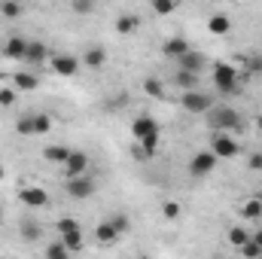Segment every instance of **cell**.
Listing matches in <instances>:
<instances>
[{
	"instance_id": "obj_1",
	"label": "cell",
	"mask_w": 262,
	"mask_h": 259,
	"mask_svg": "<svg viewBox=\"0 0 262 259\" xmlns=\"http://www.w3.org/2000/svg\"><path fill=\"white\" fill-rule=\"evenodd\" d=\"M204 122L210 128H216L220 134H229L232 128H241V113L229 104H213L207 113H204Z\"/></svg>"
},
{
	"instance_id": "obj_2",
	"label": "cell",
	"mask_w": 262,
	"mask_h": 259,
	"mask_svg": "<svg viewBox=\"0 0 262 259\" xmlns=\"http://www.w3.org/2000/svg\"><path fill=\"white\" fill-rule=\"evenodd\" d=\"M210 76H213L216 92H223V95L238 92V76H241V73H238L232 64H223V61H220V64H213V73H210Z\"/></svg>"
},
{
	"instance_id": "obj_3",
	"label": "cell",
	"mask_w": 262,
	"mask_h": 259,
	"mask_svg": "<svg viewBox=\"0 0 262 259\" xmlns=\"http://www.w3.org/2000/svg\"><path fill=\"white\" fill-rule=\"evenodd\" d=\"M180 107L186 110V113H192V116H204L210 107H213V98L210 95H204V92H183L180 95Z\"/></svg>"
},
{
	"instance_id": "obj_4",
	"label": "cell",
	"mask_w": 262,
	"mask_h": 259,
	"mask_svg": "<svg viewBox=\"0 0 262 259\" xmlns=\"http://www.w3.org/2000/svg\"><path fill=\"white\" fill-rule=\"evenodd\" d=\"M216 156L210 153V149H198L195 156L189 159V174L192 177H207V174H213L216 171Z\"/></svg>"
},
{
	"instance_id": "obj_5",
	"label": "cell",
	"mask_w": 262,
	"mask_h": 259,
	"mask_svg": "<svg viewBox=\"0 0 262 259\" xmlns=\"http://www.w3.org/2000/svg\"><path fill=\"white\" fill-rule=\"evenodd\" d=\"M210 153H213L216 159H235V156L241 153V146H238V140H235L232 134H216V137L210 140Z\"/></svg>"
},
{
	"instance_id": "obj_6",
	"label": "cell",
	"mask_w": 262,
	"mask_h": 259,
	"mask_svg": "<svg viewBox=\"0 0 262 259\" xmlns=\"http://www.w3.org/2000/svg\"><path fill=\"white\" fill-rule=\"evenodd\" d=\"M89 165H92V162H89V156H85L82 149H73V153H70V159L64 162V177H67V180L85 177V174H89Z\"/></svg>"
},
{
	"instance_id": "obj_7",
	"label": "cell",
	"mask_w": 262,
	"mask_h": 259,
	"mask_svg": "<svg viewBox=\"0 0 262 259\" xmlns=\"http://www.w3.org/2000/svg\"><path fill=\"white\" fill-rule=\"evenodd\" d=\"M98 189V183H95V177L92 174H85V177H76V180H67V195L70 198H76V201H82V198H92Z\"/></svg>"
},
{
	"instance_id": "obj_8",
	"label": "cell",
	"mask_w": 262,
	"mask_h": 259,
	"mask_svg": "<svg viewBox=\"0 0 262 259\" xmlns=\"http://www.w3.org/2000/svg\"><path fill=\"white\" fill-rule=\"evenodd\" d=\"M18 201L28 207H46L49 204V192L43 186H21L18 189Z\"/></svg>"
},
{
	"instance_id": "obj_9",
	"label": "cell",
	"mask_w": 262,
	"mask_h": 259,
	"mask_svg": "<svg viewBox=\"0 0 262 259\" xmlns=\"http://www.w3.org/2000/svg\"><path fill=\"white\" fill-rule=\"evenodd\" d=\"M49 61H52V70H55L58 76H73V73L79 70V58H76V55H67V52L52 55Z\"/></svg>"
},
{
	"instance_id": "obj_10",
	"label": "cell",
	"mask_w": 262,
	"mask_h": 259,
	"mask_svg": "<svg viewBox=\"0 0 262 259\" xmlns=\"http://www.w3.org/2000/svg\"><path fill=\"white\" fill-rule=\"evenodd\" d=\"M204 64H207V58H204L198 49H189V52L177 61V70H186V73H195V76H198V73L204 70Z\"/></svg>"
},
{
	"instance_id": "obj_11",
	"label": "cell",
	"mask_w": 262,
	"mask_h": 259,
	"mask_svg": "<svg viewBox=\"0 0 262 259\" xmlns=\"http://www.w3.org/2000/svg\"><path fill=\"white\" fill-rule=\"evenodd\" d=\"M12 89L15 92H37L40 89V76L31 73V70H18V73H12Z\"/></svg>"
},
{
	"instance_id": "obj_12",
	"label": "cell",
	"mask_w": 262,
	"mask_h": 259,
	"mask_svg": "<svg viewBox=\"0 0 262 259\" xmlns=\"http://www.w3.org/2000/svg\"><path fill=\"white\" fill-rule=\"evenodd\" d=\"M119 238H122V235H119V232L110 226V220H101V223L95 226V241H98L101 247H113Z\"/></svg>"
},
{
	"instance_id": "obj_13",
	"label": "cell",
	"mask_w": 262,
	"mask_h": 259,
	"mask_svg": "<svg viewBox=\"0 0 262 259\" xmlns=\"http://www.w3.org/2000/svg\"><path fill=\"white\" fill-rule=\"evenodd\" d=\"M189 49H192V46H189V40H183V37H168V40L162 43V52H165L168 58H177V61H180Z\"/></svg>"
},
{
	"instance_id": "obj_14",
	"label": "cell",
	"mask_w": 262,
	"mask_h": 259,
	"mask_svg": "<svg viewBox=\"0 0 262 259\" xmlns=\"http://www.w3.org/2000/svg\"><path fill=\"white\" fill-rule=\"evenodd\" d=\"M156 131H159V122H156L152 116H146V113L137 116V119L131 122V134H134V140H143L146 134H156Z\"/></svg>"
},
{
	"instance_id": "obj_15",
	"label": "cell",
	"mask_w": 262,
	"mask_h": 259,
	"mask_svg": "<svg viewBox=\"0 0 262 259\" xmlns=\"http://www.w3.org/2000/svg\"><path fill=\"white\" fill-rule=\"evenodd\" d=\"M207 31H210L213 37H226V34L232 31V18H229L226 12H216V15L207 18Z\"/></svg>"
},
{
	"instance_id": "obj_16",
	"label": "cell",
	"mask_w": 262,
	"mask_h": 259,
	"mask_svg": "<svg viewBox=\"0 0 262 259\" xmlns=\"http://www.w3.org/2000/svg\"><path fill=\"white\" fill-rule=\"evenodd\" d=\"M82 64L92 67V70L104 67L107 64V49H104V46H89V49L82 52Z\"/></svg>"
},
{
	"instance_id": "obj_17",
	"label": "cell",
	"mask_w": 262,
	"mask_h": 259,
	"mask_svg": "<svg viewBox=\"0 0 262 259\" xmlns=\"http://www.w3.org/2000/svg\"><path fill=\"white\" fill-rule=\"evenodd\" d=\"M70 153H73V149H70L67 143H55V146H46V149H43V159L52 162V165H61V168H64V162L70 159Z\"/></svg>"
},
{
	"instance_id": "obj_18",
	"label": "cell",
	"mask_w": 262,
	"mask_h": 259,
	"mask_svg": "<svg viewBox=\"0 0 262 259\" xmlns=\"http://www.w3.org/2000/svg\"><path fill=\"white\" fill-rule=\"evenodd\" d=\"M25 52H28V40H21V37H9V40L3 43V55L12 58V61L25 58Z\"/></svg>"
},
{
	"instance_id": "obj_19",
	"label": "cell",
	"mask_w": 262,
	"mask_h": 259,
	"mask_svg": "<svg viewBox=\"0 0 262 259\" xmlns=\"http://www.w3.org/2000/svg\"><path fill=\"white\" fill-rule=\"evenodd\" d=\"M46 58H49V46L40 43V40H31V43H28V52H25V61H31V64H43Z\"/></svg>"
},
{
	"instance_id": "obj_20",
	"label": "cell",
	"mask_w": 262,
	"mask_h": 259,
	"mask_svg": "<svg viewBox=\"0 0 262 259\" xmlns=\"http://www.w3.org/2000/svg\"><path fill=\"white\" fill-rule=\"evenodd\" d=\"M140 143V149H137V156L140 159H156V153H159V143H162V134L156 131V134H146L143 140H137Z\"/></svg>"
},
{
	"instance_id": "obj_21",
	"label": "cell",
	"mask_w": 262,
	"mask_h": 259,
	"mask_svg": "<svg viewBox=\"0 0 262 259\" xmlns=\"http://www.w3.org/2000/svg\"><path fill=\"white\" fill-rule=\"evenodd\" d=\"M58 241L64 244L70 253H82V250H85V235H82V229H76V232H67V235H61Z\"/></svg>"
},
{
	"instance_id": "obj_22",
	"label": "cell",
	"mask_w": 262,
	"mask_h": 259,
	"mask_svg": "<svg viewBox=\"0 0 262 259\" xmlns=\"http://www.w3.org/2000/svg\"><path fill=\"white\" fill-rule=\"evenodd\" d=\"M137 28H140V15H134V12H122L116 18V31L119 34H134Z\"/></svg>"
},
{
	"instance_id": "obj_23",
	"label": "cell",
	"mask_w": 262,
	"mask_h": 259,
	"mask_svg": "<svg viewBox=\"0 0 262 259\" xmlns=\"http://www.w3.org/2000/svg\"><path fill=\"white\" fill-rule=\"evenodd\" d=\"M174 85H177L180 92H195L198 76L195 73H186V70H177V73H174Z\"/></svg>"
},
{
	"instance_id": "obj_24",
	"label": "cell",
	"mask_w": 262,
	"mask_h": 259,
	"mask_svg": "<svg viewBox=\"0 0 262 259\" xmlns=\"http://www.w3.org/2000/svg\"><path fill=\"white\" fill-rule=\"evenodd\" d=\"M247 241H250V232H247L244 226H232V229H229V244H232V247H238V250H241Z\"/></svg>"
},
{
	"instance_id": "obj_25",
	"label": "cell",
	"mask_w": 262,
	"mask_h": 259,
	"mask_svg": "<svg viewBox=\"0 0 262 259\" xmlns=\"http://www.w3.org/2000/svg\"><path fill=\"white\" fill-rule=\"evenodd\" d=\"M143 92H146L149 98H165V82L156 79V76H146V79H143Z\"/></svg>"
},
{
	"instance_id": "obj_26",
	"label": "cell",
	"mask_w": 262,
	"mask_h": 259,
	"mask_svg": "<svg viewBox=\"0 0 262 259\" xmlns=\"http://www.w3.org/2000/svg\"><path fill=\"white\" fill-rule=\"evenodd\" d=\"M162 217H165L168 223H177V220L183 217V204H180V201H165V204H162Z\"/></svg>"
},
{
	"instance_id": "obj_27",
	"label": "cell",
	"mask_w": 262,
	"mask_h": 259,
	"mask_svg": "<svg viewBox=\"0 0 262 259\" xmlns=\"http://www.w3.org/2000/svg\"><path fill=\"white\" fill-rule=\"evenodd\" d=\"M241 213H244V220H259V217H262V204L250 195V198L241 204Z\"/></svg>"
},
{
	"instance_id": "obj_28",
	"label": "cell",
	"mask_w": 262,
	"mask_h": 259,
	"mask_svg": "<svg viewBox=\"0 0 262 259\" xmlns=\"http://www.w3.org/2000/svg\"><path fill=\"white\" fill-rule=\"evenodd\" d=\"M107 220H110V226H113L119 235L131 232V217H128V213H113V217H107Z\"/></svg>"
},
{
	"instance_id": "obj_29",
	"label": "cell",
	"mask_w": 262,
	"mask_h": 259,
	"mask_svg": "<svg viewBox=\"0 0 262 259\" xmlns=\"http://www.w3.org/2000/svg\"><path fill=\"white\" fill-rule=\"evenodd\" d=\"M52 131V116L49 113H34V134H49Z\"/></svg>"
},
{
	"instance_id": "obj_30",
	"label": "cell",
	"mask_w": 262,
	"mask_h": 259,
	"mask_svg": "<svg viewBox=\"0 0 262 259\" xmlns=\"http://www.w3.org/2000/svg\"><path fill=\"white\" fill-rule=\"evenodd\" d=\"M244 76H262V52H253V55H247Z\"/></svg>"
},
{
	"instance_id": "obj_31",
	"label": "cell",
	"mask_w": 262,
	"mask_h": 259,
	"mask_svg": "<svg viewBox=\"0 0 262 259\" xmlns=\"http://www.w3.org/2000/svg\"><path fill=\"white\" fill-rule=\"evenodd\" d=\"M43 232H40V223H34V220H21V238H28V241H37Z\"/></svg>"
},
{
	"instance_id": "obj_32",
	"label": "cell",
	"mask_w": 262,
	"mask_h": 259,
	"mask_svg": "<svg viewBox=\"0 0 262 259\" xmlns=\"http://www.w3.org/2000/svg\"><path fill=\"white\" fill-rule=\"evenodd\" d=\"M15 131H18V134H25V137H34V113L18 116V119H15Z\"/></svg>"
},
{
	"instance_id": "obj_33",
	"label": "cell",
	"mask_w": 262,
	"mask_h": 259,
	"mask_svg": "<svg viewBox=\"0 0 262 259\" xmlns=\"http://www.w3.org/2000/svg\"><path fill=\"white\" fill-rule=\"evenodd\" d=\"M70 256H73V253L67 250L61 241H55V244H49V247H46V259H70Z\"/></svg>"
},
{
	"instance_id": "obj_34",
	"label": "cell",
	"mask_w": 262,
	"mask_h": 259,
	"mask_svg": "<svg viewBox=\"0 0 262 259\" xmlns=\"http://www.w3.org/2000/svg\"><path fill=\"white\" fill-rule=\"evenodd\" d=\"M0 15H6V18H18V15H21V3H15V0H3V3H0Z\"/></svg>"
},
{
	"instance_id": "obj_35",
	"label": "cell",
	"mask_w": 262,
	"mask_h": 259,
	"mask_svg": "<svg viewBox=\"0 0 262 259\" xmlns=\"http://www.w3.org/2000/svg\"><path fill=\"white\" fill-rule=\"evenodd\" d=\"M55 229H58V238H61V235H67V232H76L79 223H76L73 217H61V220H55Z\"/></svg>"
},
{
	"instance_id": "obj_36",
	"label": "cell",
	"mask_w": 262,
	"mask_h": 259,
	"mask_svg": "<svg viewBox=\"0 0 262 259\" xmlns=\"http://www.w3.org/2000/svg\"><path fill=\"white\" fill-rule=\"evenodd\" d=\"M174 9H177L174 0H152V12H156V15H171Z\"/></svg>"
},
{
	"instance_id": "obj_37",
	"label": "cell",
	"mask_w": 262,
	"mask_h": 259,
	"mask_svg": "<svg viewBox=\"0 0 262 259\" xmlns=\"http://www.w3.org/2000/svg\"><path fill=\"white\" fill-rule=\"evenodd\" d=\"M15 95H18V92H15L12 85H3V89H0V107H12V104H15Z\"/></svg>"
},
{
	"instance_id": "obj_38",
	"label": "cell",
	"mask_w": 262,
	"mask_h": 259,
	"mask_svg": "<svg viewBox=\"0 0 262 259\" xmlns=\"http://www.w3.org/2000/svg\"><path fill=\"white\" fill-rule=\"evenodd\" d=\"M70 9H73L76 15H89V12L95 9V3H92V0H73V3H70Z\"/></svg>"
},
{
	"instance_id": "obj_39",
	"label": "cell",
	"mask_w": 262,
	"mask_h": 259,
	"mask_svg": "<svg viewBox=\"0 0 262 259\" xmlns=\"http://www.w3.org/2000/svg\"><path fill=\"white\" fill-rule=\"evenodd\" d=\"M241 256H244V259H259V256H262V250L256 247V244H253V241H247V244L241 247Z\"/></svg>"
},
{
	"instance_id": "obj_40",
	"label": "cell",
	"mask_w": 262,
	"mask_h": 259,
	"mask_svg": "<svg viewBox=\"0 0 262 259\" xmlns=\"http://www.w3.org/2000/svg\"><path fill=\"white\" fill-rule=\"evenodd\" d=\"M250 171H262V156H259V153H253V156H250Z\"/></svg>"
},
{
	"instance_id": "obj_41",
	"label": "cell",
	"mask_w": 262,
	"mask_h": 259,
	"mask_svg": "<svg viewBox=\"0 0 262 259\" xmlns=\"http://www.w3.org/2000/svg\"><path fill=\"white\" fill-rule=\"evenodd\" d=\"M250 241H253V244H256V247L262 250V229H256V232L250 235Z\"/></svg>"
},
{
	"instance_id": "obj_42",
	"label": "cell",
	"mask_w": 262,
	"mask_h": 259,
	"mask_svg": "<svg viewBox=\"0 0 262 259\" xmlns=\"http://www.w3.org/2000/svg\"><path fill=\"white\" fill-rule=\"evenodd\" d=\"M256 128H259V131H262V116H256Z\"/></svg>"
},
{
	"instance_id": "obj_43",
	"label": "cell",
	"mask_w": 262,
	"mask_h": 259,
	"mask_svg": "<svg viewBox=\"0 0 262 259\" xmlns=\"http://www.w3.org/2000/svg\"><path fill=\"white\" fill-rule=\"evenodd\" d=\"M253 198H256V201H259V204H262V189H259V192H256V195H253Z\"/></svg>"
},
{
	"instance_id": "obj_44",
	"label": "cell",
	"mask_w": 262,
	"mask_h": 259,
	"mask_svg": "<svg viewBox=\"0 0 262 259\" xmlns=\"http://www.w3.org/2000/svg\"><path fill=\"white\" fill-rule=\"evenodd\" d=\"M0 223H3V207H0Z\"/></svg>"
},
{
	"instance_id": "obj_45",
	"label": "cell",
	"mask_w": 262,
	"mask_h": 259,
	"mask_svg": "<svg viewBox=\"0 0 262 259\" xmlns=\"http://www.w3.org/2000/svg\"><path fill=\"white\" fill-rule=\"evenodd\" d=\"M143 259H149V256H143Z\"/></svg>"
}]
</instances>
